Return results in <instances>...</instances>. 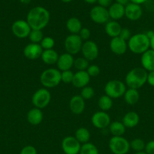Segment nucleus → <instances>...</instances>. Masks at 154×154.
I'll list each match as a JSON object with an SVG mask.
<instances>
[{"mask_svg":"<svg viewBox=\"0 0 154 154\" xmlns=\"http://www.w3.org/2000/svg\"><path fill=\"white\" fill-rule=\"evenodd\" d=\"M26 20L32 29L42 30L49 23L50 13L45 8L36 6L29 11Z\"/></svg>","mask_w":154,"mask_h":154,"instance_id":"obj_1","label":"nucleus"},{"mask_svg":"<svg viewBox=\"0 0 154 154\" xmlns=\"http://www.w3.org/2000/svg\"><path fill=\"white\" fill-rule=\"evenodd\" d=\"M148 72L142 67L134 68L127 73L125 78V85L128 88L138 89L141 88L146 83Z\"/></svg>","mask_w":154,"mask_h":154,"instance_id":"obj_2","label":"nucleus"},{"mask_svg":"<svg viewBox=\"0 0 154 154\" xmlns=\"http://www.w3.org/2000/svg\"><path fill=\"white\" fill-rule=\"evenodd\" d=\"M128 49L134 54H142L149 49V39L145 33H137L128 41Z\"/></svg>","mask_w":154,"mask_h":154,"instance_id":"obj_3","label":"nucleus"},{"mask_svg":"<svg viewBox=\"0 0 154 154\" xmlns=\"http://www.w3.org/2000/svg\"><path fill=\"white\" fill-rule=\"evenodd\" d=\"M39 80L44 88H54L61 82V72L57 69L49 68L42 72Z\"/></svg>","mask_w":154,"mask_h":154,"instance_id":"obj_4","label":"nucleus"},{"mask_svg":"<svg viewBox=\"0 0 154 154\" xmlns=\"http://www.w3.org/2000/svg\"><path fill=\"white\" fill-rule=\"evenodd\" d=\"M126 90V86L125 83L119 80H111L108 81L104 86L105 95L113 99L122 97Z\"/></svg>","mask_w":154,"mask_h":154,"instance_id":"obj_5","label":"nucleus"},{"mask_svg":"<svg viewBox=\"0 0 154 154\" xmlns=\"http://www.w3.org/2000/svg\"><path fill=\"white\" fill-rule=\"evenodd\" d=\"M109 148L113 154H126L130 148V142L123 136H113L109 141Z\"/></svg>","mask_w":154,"mask_h":154,"instance_id":"obj_6","label":"nucleus"},{"mask_svg":"<svg viewBox=\"0 0 154 154\" xmlns=\"http://www.w3.org/2000/svg\"><path fill=\"white\" fill-rule=\"evenodd\" d=\"M51 99V95L46 88H40L36 90L32 96V104L35 108L43 109L49 105Z\"/></svg>","mask_w":154,"mask_h":154,"instance_id":"obj_7","label":"nucleus"},{"mask_svg":"<svg viewBox=\"0 0 154 154\" xmlns=\"http://www.w3.org/2000/svg\"><path fill=\"white\" fill-rule=\"evenodd\" d=\"M83 41L79 35H69L64 40V48L66 52L74 56L81 52Z\"/></svg>","mask_w":154,"mask_h":154,"instance_id":"obj_8","label":"nucleus"},{"mask_svg":"<svg viewBox=\"0 0 154 154\" xmlns=\"http://www.w3.org/2000/svg\"><path fill=\"white\" fill-rule=\"evenodd\" d=\"M90 18L97 24H106L110 20L108 9L100 5H95L91 9Z\"/></svg>","mask_w":154,"mask_h":154,"instance_id":"obj_9","label":"nucleus"},{"mask_svg":"<svg viewBox=\"0 0 154 154\" xmlns=\"http://www.w3.org/2000/svg\"><path fill=\"white\" fill-rule=\"evenodd\" d=\"M82 57L88 61H94L99 55V48L98 45L91 40H88L83 42L81 49Z\"/></svg>","mask_w":154,"mask_h":154,"instance_id":"obj_10","label":"nucleus"},{"mask_svg":"<svg viewBox=\"0 0 154 154\" xmlns=\"http://www.w3.org/2000/svg\"><path fill=\"white\" fill-rule=\"evenodd\" d=\"M32 29L27 20H18L12 23L11 32L15 37L18 38H28Z\"/></svg>","mask_w":154,"mask_h":154,"instance_id":"obj_11","label":"nucleus"},{"mask_svg":"<svg viewBox=\"0 0 154 154\" xmlns=\"http://www.w3.org/2000/svg\"><path fill=\"white\" fill-rule=\"evenodd\" d=\"M81 146L74 136H66L62 140L61 148L65 154H79Z\"/></svg>","mask_w":154,"mask_h":154,"instance_id":"obj_12","label":"nucleus"},{"mask_svg":"<svg viewBox=\"0 0 154 154\" xmlns=\"http://www.w3.org/2000/svg\"><path fill=\"white\" fill-rule=\"evenodd\" d=\"M92 125L98 129H105L109 127L111 119L110 115L105 111H99L94 113L91 119Z\"/></svg>","mask_w":154,"mask_h":154,"instance_id":"obj_13","label":"nucleus"},{"mask_svg":"<svg viewBox=\"0 0 154 154\" xmlns=\"http://www.w3.org/2000/svg\"><path fill=\"white\" fill-rule=\"evenodd\" d=\"M43 50L39 44L30 43L25 46L24 48V57L30 60H36L39 58H41Z\"/></svg>","mask_w":154,"mask_h":154,"instance_id":"obj_14","label":"nucleus"},{"mask_svg":"<svg viewBox=\"0 0 154 154\" xmlns=\"http://www.w3.org/2000/svg\"><path fill=\"white\" fill-rule=\"evenodd\" d=\"M69 108L72 114L75 115L82 114L85 108V99L80 95H75L69 100Z\"/></svg>","mask_w":154,"mask_h":154,"instance_id":"obj_15","label":"nucleus"},{"mask_svg":"<svg viewBox=\"0 0 154 154\" xmlns=\"http://www.w3.org/2000/svg\"><path fill=\"white\" fill-rule=\"evenodd\" d=\"M143 14L141 6L134 3L129 2L125 7V16L131 21L138 20Z\"/></svg>","mask_w":154,"mask_h":154,"instance_id":"obj_16","label":"nucleus"},{"mask_svg":"<svg viewBox=\"0 0 154 154\" xmlns=\"http://www.w3.org/2000/svg\"><path fill=\"white\" fill-rule=\"evenodd\" d=\"M74 57L71 54L68 53H63V54L59 55L58 60H57V68L60 72H64V71L71 70L72 67H73Z\"/></svg>","mask_w":154,"mask_h":154,"instance_id":"obj_17","label":"nucleus"},{"mask_svg":"<svg viewBox=\"0 0 154 154\" xmlns=\"http://www.w3.org/2000/svg\"><path fill=\"white\" fill-rule=\"evenodd\" d=\"M110 49L116 55H123L128 50V43L119 37L113 38L110 42Z\"/></svg>","mask_w":154,"mask_h":154,"instance_id":"obj_18","label":"nucleus"},{"mask_svg":"<svg viewBox=\"0 0 154 154\" xmlns=\"http://www.w3.org/2000/svg\"><path fill=\"white\" fill-rule=\"evenodd\" d=\"M91 77L86 71H77L74 73L72 84L76 88L82 89L88 85Z\"/></svg>","mask_w":154,"mask_h":154,"instance_id":"obj_19","label":"nucleus"},{"mask_svg":"<svg viewBox=\"0 0 154 154\" xmlns=\"http://www.w3.org/2000/svg\"><path fill=\"white\" fill-rule=\"evenodd\" d=\"M140 63L143 69L147 72L154 71V51L149 49L141 54Z\"/></svg>","mask_w":154,"mask_h":154,"instance_id":"obj_20","label":"nucleus"},{"mask_svg":"<svg viewBox=\"0 0 154 154\" xmlns=\"http://www.w3.org/2000/svg\"><path fill=\"white\" fill-rule=\"evenodd\" d=\"M125 7L120 4L114 2L108 8L109 16L112 20H119L125 17Z\"/></svg>","mask_w":154,"mask_h":154,"instance_id":"obj_21","label":"nucleus"},{"mask_svg":"<svg viewBox=\"0 0 154 154\" xmlns=\"http://www.w3.org/2000/svg\"><path fill=\"white\" fill-rule=\"evenodd\" d=\"M139 122H140V117L138 114L135 111H128L124 115V117H122V123H123L125 128L132 129L138 125Z\"/></svg>","mask_w":154,"mask_h":154,"instance_id":"obj_22","label":"nucleus"},{"mask_svg":"<svg viewBox=\"0 0 154 154\" xmlns=\"http://www.w3.org/2000/svg\"><path fill=\"white\" fill-rule=\"evenodd\" d=\"M27 120L33 126H37L42 123L43 120V113L39 108H33L27 112Z\"/></svg>","mask_w":154,"mask_h":154,"instance_id":"obj_23","label":"nucleus"},{"mask_svg":"<svg viewBox=\"0 0 154 154\" xmlns=\"http://www.w3.org/2000/svg\"><path fill=\"white\" fill-rule=\"evenodd\" d=\"M122 29V28L120 24L116 20H109L104 26L106 34L112 38L119 37Z\"/></svg>","mask_w":154,"mask_h":154,"instance_id":"obj_24","label":"nucleus"},{"mask_svg":"<svg viewBox=\"0 0 154 154\" xmlns=\"http://www.w3.org/2000/svg\"><path fill=\"white\" fill-rule=\"evenodd\" d=\"M58 57L59 54L54 49L43 51L42 56H41V59H42V62L45 64L49 65V66L56 64L57 62V60H58Z\"/></svg>","mask_w":154,"mask_h":154,"instance_id":"obj_25","label":"nucleus"},{"mask_svg":"<svg viewBox=\"0 0 154 154\" xmlns=\"http://www.w3.org/2000/svg\"><path fill=\"white\" fill-rule=\"evenodd\" d=\"M66 27L70 34L78 35L82 28V25L79 18L72 17H69L66 21Z\"/></svg>","mask_w":154,"mask_h":154,"instance_id":"obj_26","label":"nucleus"},{"mask_svg":"<svg viewBox=\"0 0 154 154\" xmlns=\"http://www.w3.org/2000/svg\"><path fill=\"white\" fill-rule=\"evenodd\" d=\"M123 97L125 103L129 105H134L140 99V93L137 90L128 88L125 91Z\"/></svg>","mask_w":154,"mask_h":154,"instance_id":"obj_27","label":"nucleus"},{"mask_svg":"<svg viewBox=\"0 0 154 154\" xmlns=\"http://www.w3.org/2000/svg\"><path fill=\"white\" fill-rule=\"evenodd\" d=\"M108 128L109 132L113 136H122L126 130V128L123 123L119 121L112 122Z\"/></svg>","mask_w":154,"mask_h":154,"instance_id":"obj_28","label":"nucleus"},{"mask_svg":"<svg viewBox=\"0 0 154 154\" xmlns=\"http://www.w3.org/2000/svg\"><path fill=\"white\" fill-rule=\"evenodd\" d=\"M74 137L76 138L77 141L80 144H83L89 142V140H90L91 138V134L88 129L85 127H80L75 131Z\"/></svg>","mask_w":154,"mask_h":154,"instance_id":"obj_29","label":"nucleus"},{"mask_svg":"<svg viewBox=\"0 0 154 154\" xmlns=\"http://www.w3.org/2000/svg\"><path fill=\"white\" fill-rule=\"evenodd\" d=\"M98 107H99L100 110L102 111H108L112 108L113 105V99L109 97L107 95H103L99 98L98 102Z\"/></svg>","mask_w":154,"mask_h":154,"instance_id":"obj_30","label":"nucleus"},{"mask_svg":"<svg viewBox=\"0 0 154 154\" xmlns=\"http://www.w3.org/2000/svg\"><path fill=\"white\" fill-rule=\"evenodd\" d=\"M79 154H99V151L96 146L91 142L82 144Z\"/></svg>","mask_w":154,"mask_h":154,"instance_id":"obj_31","label":"nucleus"},{"mask_svg":"<svg viewBox=\"0 0 154 154\" xmlns=\"http://www.w3.org/2000/svg\"><path fill=\"white\" fill-rule=\"evenodd\" d=\"M89 66V61L83 57H78L74 60L73 67L77 71H86Z\"/></svg>","mask_w":154,"mask_h":154,"instance_id":"obj_32","label":"nucleus"},{"mask_svg":"<svg viewBox=\"0 0 154 154\" xmlns=\"http://www.w3.org/2000/svg\"><path fill=\"white\" fill-rule=\"evenodd\" d=\"M28 38L30 41V43L40 44V42H42L44 38L43 32H42V30L32 29Z\"/></svg>","mask_w":154,"mask_h":154,"instance_id":"obj_33","label":"nucleus"},{"mask_svg":"<svg viewBox=\"0 0 154 154\" xmlns=\"http://www.w3.org/2000/svg\"><path fill=\"white\" fill-rule=\"evenodd\" d=\"M145 145H146V143L141 138H134L130 142V148H131L135 152H140L144 150Z\"/></svg>","mask_w":154,"mask_h":154,"instance_id":"obj_34","label":"nucleus"},{"mask_svg":"<svg viewBox=\"0 0 154 154\" xmlns=\"http://www.w3.org/2000/svg\"><path fill=\"white\" fill-rule=\"evenodd\" d=\"M95 93V90H94L93 87L88 85L81 89L80 96H81L85 100H88V99H92V98L94 97Z\"/></svg>","mask_w":154,"mask_h":154,"instance_id":"obj_35","label":"nucleus"},{"mask_svg":"<svg viewBox=\"0 0 154 154\" xmlns=\"http://www.w3.org/2000/svg\"><path fill=\"white\" fill-rule=\"evenodd\" d=\"M40 46L42 47V50L45 51V50H51L53 49L54 45H55V42L53 38L50 37V36H46L44 37L42 42H40Z\"/></svg>","mask_w":154,"mask_h":154,"instance_id":"obj_36","label":"nucleus"},{"mask_svg":"<svg viewBox=\"0 0 154 154\" xmlns=\"http://www.w3.org/2000/svg\"><path fill=\"white\" fill-rule=\"evenodd\" d=\"M73 76L74 73L71 70L61 72V82H63L66 84H72Z\"/></svg>","mask_w":154,"mask_h":154,"instance_id":"obj_37","label":"nucleus"},{"mask_svg":"<svg viewBox=\"0 0 154 154\" xmlns=\"http://www.w3.org/2000/svg\"><path fill=\"white\" fill-rule=\"evenodd\" d=\"M86 72H87V73L88 74L91 78H95V77L99 75L100 72H101V69H100L98 65H89Z\"/></svg>","mask_w":154,"mask_h":154,"instance_id":"obj_38","label":"nucleus"},{"mask_svg":"<svg viewBox=\"0 0 154 154\" xmlns=\"http://www.w3.org/2000/svg\"><path fill=\"white\" fill-rule=\"evenodd\" d=\"M78 35L83 42H86V41L89 40V38L91 36V31L87 27H82Z\"/></svg>","mask_w":154,"mask_h":154,"instance_id":"obj_39","label":"nucleus"},{"mask_svg":"<svg viewBox=\"0 0 154 154\" xmlns=\"http://www.w3.org/2000/svg\"><path fill=\"white\" fill-rule=\"evenodd\" d=\"M131 32L130 31L129 29L128 28H122V30L120 32V34H119V38H121L122 39H123L124 41L128 42V41L129 40L130 38L131 37Z\"/></svg>","mask_w":154,"mask_h":154,"instance_id":"obj_40","label":"nucleus"},{"mask_svg":"<svg viewBox=\"0 0 154 154\" xmlns=\"http://www.w3.org/2000/svg\"><path fill=\"white\" fill-rule=\"evenodd\" d=\"M20 154H37V150L33 146L27 145L23 147L20 152Z\"/></svg>","mask_w":154,"mask_h":154,"instance_id":"obj_41","label":"nucleus"},{"mask_svg":"<svg viewBox=\"0 0 154 154\" xmlns=\"http://www.w3.org/2000/svg\"><path fill=\"white\" fill-rule=\"evenodd\" d=\"M144 151L147 154H154V140H151L146 143Z\"/></svg>","mask_w":154,"mask_h":154,"instance_id":"obj_42","label":"nucleus"},{"mask_svg":"<svg viewBox=\"0 0 154 154\" xmlns=\"http://www.w3.org/2000/svg\"><path fill=\"white\" fill-rule=\"evenodd\" d=\"M97 2L98 3V5L108 9V8L113 4V0H98Z\"/></svg>","mask_w":154,"mask_h":154,"instance_id":"obj_43","label":"nucleus"},{"mask_svg":"<svg viewBox=\"0 0 154 154\" xmlns=\"http://www.w3.org/2000/svg\"><path fill=\"white\" fill-rule=\"evenodd\" d=\"M146 83H147L149 86L154 87V71L148 72Z\"/></svg>","mask_w":154,"mask_h":154,"instance_id":"obj_44","label":"nucleus"},{"mask_svg":"<svg viewBox=\"0 0 154 154\" xmlns=\"http://www.w3.org/2000/svg\"><path fill=\"white\" fill-rule=\"evenodd\" d=\"M116 2L123 6H126L130 2V0H116Z\"/></svg>","mask_w":154,"mask_h":154,"instance_id":"obj_45","label":"nucleus"},{"mask_svg":"<svg viewBox=\"0 0 154 154\" xmlns=\"http://www.w3.org/2000/svg\"><path fill=\"white\" fill-rule=\"evenodd\" d=\"M146 1H147V0H130V2L134 3V4H137V5H140L146 2Z\"/></svg>","mask_w":154,"mask_h":154,"instance_id":"obj_46","label":"nucleus"},{"mask_svg":"<svg viewBox=\"0 0 154 154\" xmlns=\"http://www.w3.org/2000/svg\"><path fill=\"white\" fill-rule=\"evenodd\" d=\"M145 34H146V35L147 36L148 38L150 40V39L154 36V30H149V31L146 32Z\"/></svg>","mask_w":154,"mask_h":154,"instance_id":"obj_47","label":"nucleus"},{"mask_svg":"<svg viewBox=\"0 0 154 154\" xmlns=\"http://www.w3.org/2000/svg\"><path fill=\"white\" fill-rule=\"evenodd\" d=\"M149 49L154 51V36L149 40Z\"/></svg>","mask_w":154,"mask_h":154,"instance_id":"obj_48","label":"nucleus"},{"mask_svg":"<svg viewBox=\"0 0 154 154\" xmlns=\"http://www.w3.org/2000/svg\"><path fill=\"white\" fill-rule=\"evenodd\" d=\"M83 1L88 4H95V2H98V0H83Z\"/></svg>","mask_w":154,"mask_h":154,"instance_id":"obj_49","label":"nucleus"},{"mask_svg":"<svg viewBox=\"0 0 154 154\" xmlns=\"http://www.w3.org/2000/svg\"><path fill=\"white\" fill-rule=\"evenodd\" d=\"M32 1H33V0H21V2L22 3V4L27 5V4H29V3L31 2Z\"/></svg>","mask_w":154,"mask_h":154,"instance_id":"obj_50","label":"nucleus"},{"mask_svg":"<svg viewBox=\"0 0 154 154\" xmlns=\"http://www.w3.org/2000/svg\"><path fill=\"white\" fill-rule=\"evenodd\" d=\"M60 1L63 3H69V2H71L72 0H60Z\"/></svg>","mask_w":154,"mask_h":154,"instance_id":"obj_51","label":"nucleus"},{"mask_svg":"<svg viewBox=\"0 0 154 154\" xmlns=\"http://www.w3.org/2000/svg\"><path fill=\"white\" fill-rule=\"evenodd\" d=\"M135 154H147L146 153V152L144 151V150H143V151H140V152H136Z\"/></svg>","mask_w":154,"mask_h":154,"instance_id":"obj_52","label":"nucleus"}]
</instances>
